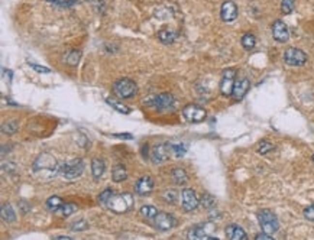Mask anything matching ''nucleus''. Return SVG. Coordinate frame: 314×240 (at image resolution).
<instances>
[{
	"label": "nucleus",
	"mask_w": 314,
	"mask_h": 240,
	"mask_svg": "<svg viewBox=\"0 0 314 240\" xmlns=\"http://www.w3.org/2000/svg\"><path fill=\"white\" fill-rule=\"evenodd\" d=\"M32 172L39 181H48V180L54 178L57 174H60V165L52 155L44 152L33 162Z\"/></svg>",
	"instance_id": "obj_1"
},
{
	"label": "nucleus",
	"mask_w": 314,
	"mask_h": 240,
	"mask_svg": "<svg viewBox=\"0 0 314 240\" xmlns=\"http://www.w3.org/2000/svg\"><path fill=\"white\" fill-rule=\"evenodd\" d=\"M258 222H259L262 232L267 235H274L280 227L278 219L271 210H261L258 213Z\"/></svg>",
	"instance_id": "obj_2"
},
{
	"label": "nucleus",
	"mask_w": 314,
	"mask_h": 240,
	"mask_svg": "<svg viewBox=\"0 0 314 240\" xmlns=\"http://www.w3.org/2000/svg\"><path fill=\"white\" fill-rule=\"evenodd\" d=\"M113 91L119 99H131L138 93V87L131 78H120L113 84Z\"/></svg>",
	"instance_id": "obj_3"
},
{
	"label": "nucleus",
	"mask_w": 314,
	"mask_h": 240,
	"mask_svg": "<svg viewBox=\"0 0 314 240\" xmlns=\"http://www.w3.org/2000/svg\"><path fill=\"white\" fill-rule=\"evenodd\" d=\"M145 105L157 109L159 112H165V110H169V109H172L175 106V99L169 93H161V94H157V96H151L145 102Z\"/></svg>",
	"instance_id": "obj_4"
},
{
	"label": "nucleus",
	"mask_w": 314,
	"mask_h": 240,
	"mask_svg": "<svg viewBox=\"0 0 314 240\" xmlns=\"http://www.w3.org/2000/svg\"><path fill=\"white\" fill-rule=\"evenodd\" d=\"M84 171V164L81 159H73L60 165V175L65 180H74L80 177Z\"/></svg>",
	"instance_id": "obj_5"
},
{
	"label": "nucleus",
	"mask_w": 314,
	"mask_h": 240,
	"mask_svg": "<svg viewBox=\"0 0 314 240\" xmlns=\"http://www.w3.org/2000/svg\"><path fill=\"white\" fill-rule=\"evenodd\" d=\"M107 207L113 211V213H118V214H122V213H126L131 207H132V195L131 194H115L109 203H107Z\"/></svg>",
	"instance_id": "obj_6"
},
{
	"label": "nucleus",
	"mask_w": 314,
	"mask_h": 240,
	"mask_svg": "<svg viewBox=\"0 0 314 240\" xmlns=\"http://www.w3.org/2000/svg\"><path fill=\"white\" fill-rule=\"evenodd\" d=\"M284 62L291 67H301L307 62V55L304 51L291 46L284 52Z\"/></svg>",
	"instance_id": "obj_7"
},
{
	"label": "nucleus",
	"mask_w": 314,
	"mask_h": 240,
	"mask_svg": "<svg viewBox=\"0 0 314 240\" xmlns=\"http://www.w3.org/2000/svg\"><path fill=\"white\" fill-rule=\"evenodd\" d=\"M235 77H236V70L229 68L223 71L222 81H220V93L224 97H229L233 94V87H235Z\"/></svg>",
	"instance_id": "obj_8"
},
{
	"label": "nucleus",
	"mask_w": 314,
	"mask_h": 240,
	"mask_svg": "<svg viewBox=\"0 0 314 240\" xmlns=\"http://www.w3.org/2000/svg\"><path fill=\"white\" fill-rule=\"evenodd\" d=\"M182 116H184V119L191 121V123H198V121H203L206 119L207 113L203 107H200L197 105H187L182 109Z\"/></svg>",
	"instance_id": "obj_9"
},
{
	"label": "nucleus",
	"mask_w": 314,
	"mask_h": 240,
	"mask_svg": "<svg viewBox=\"0 0 314 240\" xmlns=\"http://www.w3.org/2000/svg\"><path fill=\"white\" fill-rule=\"evenodd\" d=\"M171 153V143H158L151 150V159L154 164H162L169 159Z\"/></svg>",
	"instance_id": "obj_10"
},
{
	"label": "nucleus",
	"mask_w": 314,
	"mask_h": 240,
	"mask_svg": "<svg viewBox=\"0 0 314 240\" xmlns=\"http://www.w3.org/2000/svg\"><path fill=\"white\" fill-rule=\"evenodd\" d=\"M154 225H155L157 229L165 232V230H169V229L175 227L177 226V220L171 214L159 211L157 216H155V219H154Z\"/></svg>",
	"instance_id": "obj_11"
},
{
	"label": "nucleus",
	"mask_w": 314,
	"mask_h": 240,
	"mask_svg": "<svg viewBox=\"0 0 314 240\" xmlns=\"http://www.w3.org/2000/svg\"><path fill=\"white\" fill-rule=\"evenodd\" d=\"M272 36L278 42H287L290 38V30L288 26L283 20H275L272 23Z\"/></svg>",
	"instance_id": "obj_12"
},
{
	"label": "nucleus",
	"mask_w": 314,
	"mask_h": 240,
	"mask_svg": "<svg viewBox=\"0 0 314 240\" xmlns=\"http://www.w3.org/2000/svg\"><path fill=\"white\" fill-rule=\"evenodd\" d=\"M181 197H182V201H181V203H182V209H184L185 211H193V210L197 209V206H198V198H197L195 193H194L191 188L182 190Z\"/></svg>",
	"instance_id": "obj_13"
},
{
	"label": "nucleus",
	"mask_w": 314,
	"mask_h": 240,
	"mask_svg": "<svg viewBox=\"0 0 314 240\" xmlns=\"http://www.w3.org/2000/svg\"><path fill=\"white\" fill-rule=\"evenodd\" d=\"M152 190H154V180L150 175L141 177L135 184V191L139 195H148V194H151Z\"/></svg>",
	"instance_id": "obj_14"
},
{
	"label": "nucleus",
	"mask_w": 314,
	"mask_h": 240,
	"mask_svg": "<svg viewBox=\"0 0 314 240\" xmlns=\"http://www.w3.org/2000/svg\"><path fill=\"white\" fill-rule=\"evenodd\" d=\"M220 16L224 22H233L238 17V6L230 0L224 1L220 9Z\"/></svg>",
	"instance_id": "obj_15"
},
{
	"label": "nucleus",
	"mask_w": 314,
	"mask_h": 240,
	"mask_svg": "<svg viewBox=\"0 0 314 240\" xmlns=\"http://www.w3.org/2000/svg\"><path fill=\"white\" fill-rule=\"evenodd\" d=\"M251 89V81L248 78H240L235 83V87H233V97L236 100H240L245 97V94L249 91Z\"/></svg>",
	"instance_id": "obj_16"
},
{
	"label": "nucleus",
	"mask_w": 314,
	"mask_h": 240,
	"mask_svg": "<svg viewBox=\"0 0 314 240\" xmlns=\"http://www.w3.org/2000/svg\"><path fill=\"white\" fill-rule=\"evenodd\" d=\"M226 236L229 240H248L246 232L238 225H229L226 227Z\"/></svg>",
	"instance_id": "obj_17"
},
{
	"label": "nucleus",
	"mask_w": 314,
	"mask_h": 240,
	"mask_svg": "<svg viewBox=\"0 0 314 240\" xmlns=\"http://www.w3.org/2000/svg\"><path fill=\"white\" fill-rule=\"evenodd\" d=\"M157 36L158 39H159V42H162L165 45H169V44H172L177 39V32L172 28H162L158 32Z\"/></svg>",
	"instance_id": "obj_18"
},
{
	"label": "nucleus",
	"mask_w": 314,
	"mask_h": 240,
	"mask_svg": "<svg viewBox=\"0 0 314 240\" xmlns=\"http://www.w3.org/2000/svg\"><path fill=\"white\" fill-rule=\"evenodd\" d=\"M210 236H207V233L204 232V229L201 226H195L193 229L188 230L187 233V239L188 240H207Z\"/></svg>",
	"instance_id": "obj_19"
},
{
	"label": "nucleus",
	"mask_w": 314,
	"mask_h": 240,
	"mask_svg": "<svg viewBox=\"0 0 314 240\" xmlns=\"http://www.w3.org/2000/svg\"><path fill=\"white\" fill-rule=\"evenodd\" d=\"M105 169H106V164H105L103 159L94 158V159L91 161V172H93V177H94V178H100V177L103 175Z\"/></svg>",
	"instance_id": "obj_20"
},
{
	"label": "nucleus",
	"mask_w": 314,
	"mask_h": 240,
	"mask_svg": "<svg viewBox=\"0 0 314 240\" xmlns=\"http://www.w3.org/2000/svg\"><path fill=\"white\" fill-rule=\"evenodd\" d=\"M112 177H113V181H115V182L125 181L126 177H128V172H126L125 165H122V164L115 165V168H113V171H112Z\"/></svg>",
	"instance_id": "obj_21"
},
{
	"label": "nucleus",
	"mask_w": 314,
	"mask_h": 240,
	"mask_svg": "<svg viewBox=\"0 0 314 240\" xmlns=\"http://www.w3.org/2000/svg\"><path fill=\"white\" fill-rule=\"evenodd\" d=\"M1 220L6 222V223H12V222L16 220V214H15L12 206L7 204V203L1 204Z\"/></svg>",
	"instance_id": "obj_22"
},
{
	"label": "nucleus",
	"mask_w": 314,
	"mask_h": 240,
	"mask_svg": "<svg viewBox=\"0 0 314 240\" xmlns=\"http://www.w3.org/2000/svg\"><path fill=\"white\" fill-rule=\"evenodd\" d=\"M240 44H242V46H243L246 51H251V49H254L255 45H256V38H255L254 33L248 32V33H245V35L242 36Z\"/></svg>",
	"instance_id": "obj_23"
},
{
	"label": "nucleus",
	"mask_w": 314,
	"mask_h": 240,
	"mask_svg": "<svg viewBox=\"0 0 314 240\" xmlns=\"http://www.w3.org/2000/svg\"><path fill=\"white\" fill-rule=\"evenodd\" d=\"M172 180H174L175 184H178V185H184V184L188 181V175H187V172H185L184 169H181V168H175V169L172 171Z\"/></svg>",
	"instance_id": "obj_24"
},
{
	"label": "nucleus",
	"mask_w": 314,
	"mask_h": 240,
	"mask_svg": "<svg viewBox=\"0 0 314 240\" xmlns=\"http://www.w3.org/2000/svg\"><path fill=\"white\" fill-rule=\"evenodd\" d=\"M62 206H64V201H62L60 197H57V195L49 197V198L46 200V209L51 210V211H54V213H58V210H60Z\"/></svg>",
	"instance_id": "obj_25"
},
{
	"label": "nucleus",
	"mask_w": 314,
	"mask_h": 240,
	"mask_svg": "<svg viewBox=\"0 0 314 240\" xmlns=\"http://www.w3.org/2000/svg\"><path fill=\"white\" fill-rule=\"evenodd\" d=\"M80 57H81V51H78V49H71V51H68L67 55H65V62H67L68 65H77L78 61H80Z\"/></svg>",
	"instance_id": "obj_26"
},
{
	"label": "nucleus",
	"mask_w": 314,
	"mask_h": 240,
	"mask_svg": "<svg viewBox=\"0 0 314 240\" xmlns=\"http://www.w3.org/2000/svg\"><path fill=\"white\" fill-rule=\"evenodd\" d=\"M17 127H19V123H17L16 120H7L6 123H3L1 132H3L4 135H13V133L17 130Z\"/></svg>",
	"instance_id": "obj_27"
},
{
	"label": "nucleus",
	"mask_w": 314,
	"mask_h": 240,
	"mask_svg": "<svg viewBox=\"0 0 314 240\" xmlns=\"http://www.w3.org/2000/svg\"><path fill=\"white\" fill-rule=\"evenodd\" d=\"M187 148H188V146H187L185 143H171V150H172V153H174L175 156H178V158H181V156L185 155Z\"/></svg>",
	"instance_id": "obj_28"
},
{
	"label": "nucleus",
	"mask_w": 314,
	"mask_h": 240,
	"mask_svg": "<svg viewBox=\"0 0 314 240\" xmlns=\"http://www.w3.org/2000/svg\"><path fill=\"white\" fill-rule=\"evenodd\" d=\"M158 213H159V211H158L154 206H144V207L141 209V214H142L145 219H150V220H151V219H155V216H157Z\"/></svg>",
	"instance_id": "obj_29"
},
{
	"label": "nucleus",
	"mask_w": 314,
	"mask_h": 240,
	"mask_svg": "<svg viewBox=\"0 0 314 240\" xmlns=\"http://www.w3.org/2000/svg\"><path fill=\"white\" fill-rule=\"evenodd\" d=\"M75 210H77V206H74V204H71V203H64V206L58 210V213H60L62 217H68V216H71Z\"/></svg>",
	"instance_id": "obj_30"
},
{
	"label": "nucleus",
	"mask_w": 314,
	"mask_h": 240,
	"mask_svg": "<svg viewBox=\"0 0 314 240\" xmlns=\"http://www.w3.org/2000/svg\"><path fill=\"white\" fill-rule=\"evenodd\" d=\"M107 103H109L112 107H115L118 112H120V113H125V115H129V113H131V109H129V107H126L125 105H122V103H119V102H116V100L107 99Z\"/></svg>",
	"instance_id": "obj_31"
},
{
	"label": "nucleus",
	"mask_w": 314,
	"mask_h": 240,
	"mask_svg": "<svg viewBox=\"0 0 314 240\" xmlns=\"http://www.w3.org/2000/svg\"><path fill=\"white\" fill-rule=\"evenodd\" d=\"M115 194H113V191H112V188H106L100 195H99V203L100 204H103V206H107V203H109V200L113 197Z\"/></svg>",
	"instance_id": "obj_32"
},
{
	"label": "nucleus",
	"mask_w": 314,
	"mask_h": 240,
	"mask_svg": "<svg viewBox=\"0 0 314 240\" xmlns=\"http://www.w3.org/2000/svg\"><path fill=\"white\" fill-rule=\"evenodd\" d=\"M294 4H296V0H283V3H281V12L284 15H290L294 10Z\"/></svg>",
	"instance_id": "obj_33"
},
{
	"label": "nucleus",
	"mask_w": 314,
	"mask_h": 240,
	"mask_svg": "<svg viewBox=\"0 0 314 240\" xmlns=\"http://www.w3.org/2000/svg\"><path fill=\"white\" fill-rule=\"evenodd\" d=\"M201 204H203V207H206V209H211V207H214V204H216V198H214L213 195H210V194H203V197H201Z\"/></svg>",
	"instance_id": "obj_34"
},
{
	"label": "nucleus",
	"mask_w": 314,
	"mask_h": 240,
	"mask_svg": "<svg viewBox=\"0 0 314 240\" xmlns=\"http://www.w3.org/2000/svg\"><path fill=\"white\" fill-rule=\"evenodd\" d=\"M272 149H274L272 143H269V142H267V140L261 142V143H259V146H258V152H259L261 155H267V153H268V152H271Z\"/></svg>",
	"instance_id": "obj_35"
},
{
	"label": "nucleus",
	"mask_w": 314,
	"mask_h": 240,
	"mask_svg": "<svg viewBox=\"0 0 314 240\" xmlns=\"http://www.w3.org/2000/svg\"><path fill=\"white\" fill-rule=\"evenodd\" d=\"M87 229H89V223L86 220H78V222L73 223V226H71L73 232H83V230H87Z\"/></svg>",
	"instance_id": "obj_36"
},
{
	"label": "nucleus",
	"mask_w": 314,
	"mask_h": 240,
	"mask_svg": "<svg viewBox=\"0 0 314 240\" xmlns=\"http://www.w3.org/2000/svg\"><path fill=\"white\" fill-rule=\"evenodd\" d=\"M164 200H165L166 203L174 204V203L177 201V193H175L174 190H166V191L164 193Z\"/></svg>",
	"instance_id": "obj_37"
},
{
	"label": "nucleus",
	"mask_w": 314,
	"mask_h": 240,
	"mask_svg": "<svg viewBox=\"0 0 314 240\" xmlns=\"http://www.w3.org/2000/svg\"><path fill=\"white\" fill-rule=\"evenodd\" d=\"M304 217L310 222H314V204L309 206L306 210H304Z\"/></svg>",
	"instance_id": "obj_38"
},
{
	"label": "nucleus",
	"mask_w": 314,
	"mask_h": 240,
	"mask_svg": "<svg viewBox=\"0 0 314 240\" xmlns=\"http://www.w3.org/2000/svg\"><path fill=\"white\" fill-rule=\"evenodd\" d=\"M29 65L35 70V71H38V73H45V74H49L51 73V70L49 68H46V67H42V65H36V64H33V62H29Z\"/></svg>",
	"instance_id": "obj_39"
},
{
	"label": "nucleus",
	"mask_w": 314,
	"mask_h": 240,
	"mask_svg": "<svg viewBox=\"0 0 314 240\" xmlns=\"http://www.w3.org/2000/svg\"><path fill=\"white\" fill-rule=\"evenodd\" d=\"M255 240H274L269 235H267V233H261V235H258Z\"/></svg>",
	"instance_id": "obj_40"
},
{
	"label": "nucleus",
	"mask_w": 314,
	"mask_h": 240,
	"mask_svg": "<svg viewBox=\"0 0 314 240\" xmlns=\"http://www.w3.org/2000/svg\"><path fill=\"white\" fill-rule=\"evenodd\" d=\"M115 137H120V139H132V135H115Z\"/></svg>",
	"instance_id": "obj_41"
},
{
	"label": "nucleus",
	"mask_w": 314,
	"mask_h": 240,
	"mask_svg": "<svg viewBox=\"0 0 314 240\" xmlns=\"http://www.w3.org/2000/svg\"><path fill=\"white\" fill-rule=\"evenodd\" d=\"M54 240H73L71 238H67V236H58V238H55Z\"/></svg>",
	"instance_id": "obj_42"
},
{
	"label": "nucleus",
	"mask_w": 314,
	"mask_h": 240,
	"mask_svg": "<svg viewBox=\"0 0 314 240\" xmlns=\"http://www.w3.org/2000/svg\"><path fill=\"white\" fill-rule=\"evenodd\" d=\"M207 240H219V239H216V238H209Z\"/></svg>",
	"instance_id": "obj_43"
},
{
	"label": "nucleus",
	"mask_w": 314,
	"mask_h": 240,
	"mask_svg": "<svg viewBox=\"0 0 314 240\" xmlns=\"http://www.w3.org/2000/svg\"><path fill=\"white\" fill-rule=\"evenodd\" d=\"M49 1H54V3H58L60 0H49Z\"/></svg>",
	"instance_id": "obj_44"
},
{
	"label": "nucleus",
	"mask_w": 314,
	"mask_h": 240,
	"mask_svg": "<svg viewBox=\"0 0 314 240\" xmlns=\"http://www.w3.org/2000/svg\"><path fill=\"white\" fill-rule=\"evenodd\" d=\"M313 162H314V155H313Z\"/></svg>",
	"instance_id": "obj_45"
}]
</instances>
